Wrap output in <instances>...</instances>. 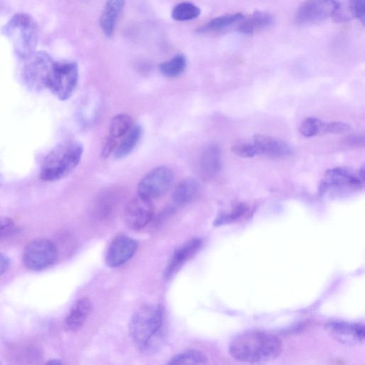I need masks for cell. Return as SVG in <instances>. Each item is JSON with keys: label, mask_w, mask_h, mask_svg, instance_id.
<instances>
[{"label": "cell", "mask_w": 365, "mask_h": 365, "mask_svg": "<svg viewBox=\"0 0 365 365\" xmlns=\"http://www.w3.org/2000/svg\"><path fill=\"white\" fill-rule=\"evenodd\" d=\"M0 365H2V364L1 363V361H0Z\"/></svg>", "instance_id": "obj_36"}, {"label": "cell", "mask_w": 365, "mask_h": 365, "mask_svg": "<svg viewBox=\"0 0 365 365\" xmlns=\"http://www.w3.org/2000/svg\"><path fill=\"white\" fill-rule=\"evenodd\" d=\"M25 60L22 78L26 86L35 92L47 88L48 78L55 62L51 56L44 51H36Z\"/></svg>", "instance_id": "obj_6"}, {"label": "cell", "mask_w": 365, "mask_h": 365, "mask_svg": "<svg viewBox=\"0 0 365 365\" xmlns=\"http://www.w3.org/2000/svg\"><path fill=\"white\" fill-rule=\"evenodd\" d=\"M1 32L19 57L26 59L36 51L38 30L35 20L29 14L14 15L3 26Z\"/></svg>", "instance_id": "obj_4"}, {"label": "cell", "mask_w": 365, "mask_h": 365, "mask_svg": "<svg viewBox=\"0 0 365 365\" xmlns=\"http://www.w3.org/2000/svg\"><path fill=\"white\" fill-rule=\"evenodd\" d=\"M132 117L125 113L118 114L110 120L108 138L118 143L133 127Z\"/></svg>", "instance_id": "obj_23"}, {"label": "cell", "mask_w": 365, "mask_h": 365, "mask_svg": "<svg viewBox=\"0 0 365 365\" xmlns=\"http://www.w3.org/2000/svg\"><path fill=\"white\" fill-rule=\"evenodd\" d=\"M202 242L200 239H192L178 249L166 267L165 277L169 279L200 250Z\"/></svg>", "instance_id": "obj_15"}, {"label": "cell", "mask_w": 365, "mask_h": 365, "mask_svg": "<svg viewBox=\"0 0 365 365\" xmlns=\"http://www.w3.org/2000/svg\"><path fill=\"white\" fill-rule=\"evenodd\" d=\"M231 150L234 153L240 157L252 158L255 156L251 140H244L237 142L232 146Z\"/></svg>", "instance_id": "obj_30"}, {"label": "cell", "mask_w": 365, "mask_h": 365, "mask_svg": "<svg viewBox=\"0 0 365 365\" xmlns=\"http://www.w3.org/2000/svg\"><path fill=\"white\" fill-rule=\"evenodd\" d=\"M242 21L237 26V31L246 35H251L257 31L269 28L275 21L272 14L259 10L255 11L245 21Z\"/></svg>", "instance_id": "obj_19"}, {"label": "cell", "mask_w": 365, "mask_h": 365, "mask_svg": "<svg viewBox=\"0 0 365 365\" xmlns=\"http://www.w3.org/2000/svg\"><path fill=\"white\" fill-rule=\"evenodd\" d=\"M138 243L132 238L119 235L110 244L106 255V263L110 267H118L128 261L135 253Z\"/></svg>", "instance_id": "obj_14"}, {"label": "cell", "mask_w": 365, "mask_h": 365, "mask_svg": "<svg viewBox=\"0 0 365 365\" xmlns=\"http://www.w3.org/2000/svg\"><path fill=\"white\" fill-rule=\"evenodd\" d=\"M248 211V207L245 205H238L231 212L219 215L215 220L214 225L219 226L230 223L245 215Z\"/></svg>", "instance_id": "obj_28"}, {"label": "cell", "mask_w": 365, "mask_h": 365, "mask_svg": "<svg viewBox=\"0 0 365 365\" xmlns=\"http://www.w3.org/2000/svg\"><path fill=\"white\" fill-rule=\"evenodd\" d=\"M350 130V125L346 123L340 121H333L325 123L323 134H341Z\"/></svg>", "instance_id": "obj_32"}, {"label": "cell", "mask_w": 365, "mask_h": 365, "mask_svg": "<svg viewBox=\"0 0 365 365\" xmlns=\"http://www.w3.org/2000/svg\"><path fill=\"white\" fill-rule=\"evenodd\" d=\"M142 134L143 128L140 125H133L118 143L113 152L114 156L116 158H121L130 153L138 143Z\"/></svg>", "instance_id": "obj_21"}, {"label": "cell", "mask_w": 365, "mask_h": 365, "mask_svg": "<svg viewBox=\"0 0 365 365\" xmlns=\"http://www.w3.org/2000/svg\"><path fill=\"white\" fill-rule=\"evenodd\" d=\"M200 14V9L191 2L183 1L175 6L171 12L173 19L185 21L195 19Z\"/></svg>", "instance_id": "obj_26"}, {"label": "cell", "mask_w": 365, "mask_h": 365, "mask_svg": "<svg viewBox=\"0 0 365 365\" xmlns=\"http://www.w3.org/2000/svg\"><path fill=\"white\" fill-rule=\"evenodd\" d=\"M187 65V61L182 54H177L169 61L159 65L160 73L168 78H175L182 74Z\"/></svg>", "instance_id": "obj_25"}, {"label": "cell", "mask_w": 365, "mask_h": 365, "mask_svg": "<svg viewBox=\"0 0 365 365\" xmlns=\"http://www.w3.org/2000/svg\"><path fill=\"white\" fill-rule=\"evenodd\" d=\"M324 328L335 340L347 345L363 343L365 339L364 325L361 323L331 320L325 324Z\"/></svg>", "instance_id": "obj_11"}, {"label": "cell", "mask_w": 365, "mask_h": 365, "mask_svg": "<svg viewBox=\"0 0 365 365\" xmlns=\"http://www.w3.org/2000/svg\"><path fill=\"white\" fill-rule=\"evenodd\" d=\"M0 185H1V184H0Z\"/></svg>", "instance_id": "obj_37"}, {"label": "cell", "mask_w": 365, "mask_h": 365, "mask_svg": "<svg viewBox=\"0 0 365 365\" xmlns=\"http://www.w3.org/2000/svg\"><path fill=\"white\" fill-rule=\"evenodd\" d=\"M165 365H209V361L202 351L189 350L175 355Z\"/></svg>", "instance_id": "obj_24"}, {"label": "cell", "mask_w": 365, "mask_h": 365, "mask_svg": "<svg viewBox=\"0 0 365 365\" xmlns=\"http://www.w3.org/2000/svg\"><path fill=\"white\" fill-rule=\"evenodd\" d=\"M82 144L75 140H65L56 145L42 163L40 177L46 181L66 178L77 167L82 157Z\"/></svg>", "instance_id": "obj_3"}, {"label": "cell", "mask_w": 365, "mask_h": 365, "mask_svg": "<svg viewBox=\"0 0 365 365\" xmlns=\"http://www.w3.org/2000/svg\"><path fill=\"white\" fill-rule=\"evenodd\" d=\"M124 5L125 1L120 0L109 1L106 4L101 16L100 25L106 37L113 34Z\"/></svg>", "instance_id": "obj_18"}, {"label": "cell", "mask_w": 365, "mask_h": 365, "mask_svg": "<svg viewBox=\"0 0 365 365\" xmlns=\"http://www.w3.org/2000/svg\"><path fill=\"white\" fill-rule=\"evenodd\" d=\"M344 143L346 145L351 147H360L364 146V137L361 135H351L346 136L344 139Z\"/></svg>", "instance_id": "obj_33"}, {"label": "cell", "mask_w": 365, "mask_h": 365, "mask_svg": "<svg viewBox=\"0 0 365 365\" xmlns=\"http://www.w3.org/2000/svg\"><path fill=\"white\" fill-rule=\"evenodd\" d=\"M348 7L351 16L359 20L362 24H364V2L361 0H353L349 2Z\"/></svg>", "instance_id": "obj_31"}, {"label": "cell", "mask_w": 365, "mask_h": 365, "mask_svg": "<svg viewBox=\"0 0 365 365\" xmlns=\"http://www.w3.org/2000/svg\"><path fill=\"white\" fill-rule=\"evenodd\" d=\"M199 183L192 178L182 180L173 192V202L178 205H185L190 202L199 191Z\"/></svg>", "instance_id": "obj_20"}, {"label": "cell", "mask_w": 365, "mask_h": 365, "mask_svg": "<svg viewBox=\"0 0 365 365\" xmlns=\"http://www.w3.org/2000/svg\"><path fill=\"white\" fill-rule=\"evenodd\" d=\"M45 365H62L61 361L58 359H51L48 361Z\"/></svg>", "instance_id": "obj_35"}, {"label": "cell", "mask_w": 365, "mask_h": 365, "mask_svg": "<svg viewBox=\"0 0 365 365\" xmlns=\"http://www.w3.org/2000/svg\"><path fill=\"white\" fill-rule=\"evenodd\" d=\"M364 179L359 173L344 167L328 170L319 185L322 194L354 191L363 186Z\"/></svg>", "instance_id": "obj_8"}, {"label": "cell", "mask_w": 365, "mask_h": 365, "mask_svg": "<svg viewBox=\"0 0 365 365\" xmlns=\"http://www.w3.org/2000/svg\"><path fill=\"white\" fill-rule=\"evenodd\" d=\"M228 350L230 356L240 362H267L280 355L282 342L272 334L260 330H250L233 338Z\"/></svg>", "instance_id": "obj_1"}, {"label": "cell", "mask_w": 365, "mask_h": 365, "mask_svg": "<svg viewBox=\"0 0 365 365\" xmlns=\"http://www.w3.org/2000/svg\"><path fill=\"white\" fill-rule=\"evenodd\" d=\"M325 123L314 117L305 118L299 126V132L304 137L323 134Z\"/></svg>", "instance_id": "obj_27"}, {"label": "cell", "mask_w": 365, "mask_h": 365, "mask_svg": "<svg viewBox=\"0 0 365 365\" xmlns=\"http://www.w3.org/2000/svg\"><path fill=\"white\" fill-rule=\"evenodd\" d=\"M244 19L242 13L237 12L215 17L198 29L200 33L221 31Z\"/></svg>", "instance_id": "obj_22"}, {"label": "cell", "mask_w": 365, "mask_h": 365, "mask_svg": "<svg viewBox=\"0 0 365 365\" xmlns=\"http://www.w3.org/2000/svg\"><path fill=\"white\" fill-rule=\"evenodd\" d=\"M200 169L205 179L213 178L221 169V152L216 145L207 146L200 155Z\"/></svg>", "instance_id": "obj_17"}, {"label": "cell", "mask_w": 365, "mask_h": 365, "mask_svg": "<svg viewBox=\"0 0 365 365\" xmlns=\"http://www.w3.org/2000/svg\"><path fill=\"white\" fill-rule=\"evenodd\" d=\"M92 310V302L87 297L79 299L73 305L63 322L68 331H76L85 324Z\"/></svg>", "instance_id": "obj_16"}, {"label": "cell", "mask_w": 365, "mask_h": 365, "mask_svg": "<svg viewBox=\"0 0 365 365\" xmlns=\"http://www.w3.org/2000/svg\"><path fill=\"white\" fill-rule=\"evenodd\" d=\"M255 156L262 155L271 158H284L292 154V148L286 142L277 138L257 134L251 139Z\"/></svg>", "instance_id": "obj_13"}, {"label": "cell", "mask_w": 365, "mask_h": 365, "mask_svg": "<svg viewBox=\"0 0 365 365\" xmlns=\"http://www.w3.org/2000/svg\"><path fill=\"white\" fill-rule=\"evenodd\" d=\"M9 266V258L6 255L0 252V277L8 270Z\"/></svg>", "instance_id": "obj_34"}, {"label": "cell", "mask_w": 365, "mask_h": 365, "mask_svg": "<svg viewBox=\"0 0 365 365\" xmlns=\"http://www.w3.org/2000/svg\"><path fill=\"white\" fill-rule=\"evenodd\" d=\"M151 200L139 195L130 200L124 210V221L133 230H140L147 225L154 216Z\"/></svg>", "instance_id": "obj_10"}, {"label": "cell", "mask_w": 365, "mask_h": 365, "mask_svg": "<svg viewBox=\"0 0 365 365\" xmlns=\"http://www.w3.org/2000/svg\"><path fill=\"white\" fill-rule=\"evenodd\" d=\"M19 231V226L12 219L0 216V238L11 237Z\"/></svg>", "instance_id": "obj_29"}, {"label": "cell", "mask_w": 365, "mask_h": 365, "mask_svg": "<svg viewBox=\"0 0 365 365\" xmlns=\"http://www.w3.org/2000/svg\"><path fill=\"white\" fill-rule=\"evenodd\" d=\"M22 259L27 269L35 272L41 271L56 262L57 249L49 239L36 238L26 245Z\"/></svg>", "instance_id": "obj_7"}, {"label": "cell", "mask_w": 365, "mask_h": 365, "mask_svg": "<svg viewBox=\"0 0 365 365\" xmlns=\"http://www.w3.org/2000/svg\"><path fill=\"white\" fill-rule=\"evenodd\" d=\"M173 175L166 166H160L148 172L139 182L138 194L148 200L158 198L170 189Z\"/></svg>", "instance_id": "obj_9"}, {"label": "cell", "mask_w": 365, "mask_h": 365, "mask_svg": "<svg viewBox=\"0 0 365 365\" xmlns=\"http://www.w3.org/2000/svg\"><path fill=\"white\" fill-rule=\"evenodd\" d=\"M336 1H307L297 8L295 21L298 24L321 21L331 16Z\"/></svg>", "instance_id": "obj_12"}, {"label": "cell", "mask_w": 365, "mask_h": 365, "mask_svg": "<svg viewBox=\"0 0 365 365\" xmlns=\"http://www.w3.org/2000/svg\"><path fill=\"white\" fill-rule=\"evenodd\" d=\"M129 331L133 341L145 353L155 351L163 335V314L160 306L145 305L133 315Z\"/></svg>", "instance_id": "obj_2"}, {"label": "cell", "mask_w": 365, "mask_h": 365, "mask_svg": "<svg viewBox=\"0 0 365 365\" xmlns=\"http://www.w3.org/2000/svg\"><path fill=\"white\" fill-rule=\"evenodd\" d=\"M78 81V64L71 60L54 62L47 88L58 99L65 101L73 93Z\"/></svg>", "instance_id": "obj_5"}]
</instances>
